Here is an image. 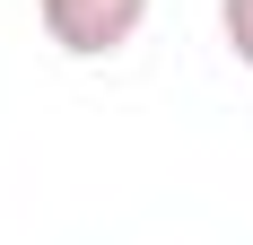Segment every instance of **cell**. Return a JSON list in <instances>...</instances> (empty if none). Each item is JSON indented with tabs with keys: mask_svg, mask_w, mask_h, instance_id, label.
Returning a JSON list of instances; mask_svg holds the SVG:
<instances>
[{
	"mask_svg": "<svg viewBox=\"0 0 253 245\" xmlns=\"http://www.w3.org/2000/svg\"><path fill=\"white\" fill-rule=\"evenodd\" d=\"M35 18L70 61H105L149 26V0H35Z\"/></svg>",
	"mask_w": 253,
	"mask_h": 245,
	"instance_id": "obj_1",
	"label": "cell"
},
{
	"mask_svg": "<svg viewBox=\"0 0 253 245\" xmlns=\"http://www.w3.org/2000/svg\"><path fill=\"white\" fill-rule=\"evenodd\" d=\"M218 35H227V53L253 70V0H218Z\"/></svg>",
	"mask_w": 253,
	"mask_h": 245,
	"instance_id": "obj_2",
	"label": "cell"
}]
</instances>
